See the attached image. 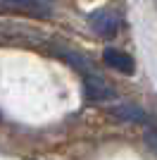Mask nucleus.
<instances>
[{
  "instance_id": "obj_1",
  "label": "nucleus",
  "mask_w": 157,
  "mask_h": 160,
  "mask_svg": "<svg viewBox=\"0 0 157 160\" xmlns=\"http://www.w3.org/2000/svg\"><path fill=\"white\" fill-rule=\"evenodd\" d=\"M88 24H91V29L98 33V36L112 38L119 29V17L112 12L110 7H100V10H95V12L88 17Z\"/></svg>"
},
{
  "instance_id": "obj_2",
  "label": "nucleus",
  "mask_w": 157,
  "mask_h": 160,
  "mask_svg": "<svg viewBox=\"0 0 157 160\" xmlns=\"http://www.w3.org/2000/svg\"><path fill=\"white\" fill-rule=\"evenodd\" d=\"M83 96L86 100H91V103H100V100H112L114 98V91L107 86V81L100 77V74H86L83 77Z\"/></svg>"
},
{
  "instance_id": "obj_3",
  "label": "nucleus",
  "mask_w": 157,
  "mask_h": 160,
  "mask_svg": "<svg viewBox=\"0 0 157 160\" xmlns=\"http://www.w3.org/2000/svg\"><path fill=\"white\" fill-rule=\"evenodd\" d=\"M102 60L107 62L112 69H117V72H121V74H133V72H136V62H133V58H131L129 53H124V50L107 48V50L102 53Z\"/></svg>"
},
{
  "instance_id": "obj_4",
  "label": "nucleus",
  "mask_w": 157,
  "mask_h": 160,
  "mask_svg": "<svg viewBox=\"0 0 157 160\" xmlns=\"http://www.w3.org/2000/svg\"><path fill=\"white\" fill-rule=\"evenodd\" d=\"M114 117H119V120H126V122H138V124H143L145 120H148V115L140 110L138 105H131V103H121V105L112 108L110 110Z\"/></svg>"
},
{
  "instance_id": "obj_5",
  "label": "nucleus",
  "mask_w": 157,
  "mask_h": 160,
  "mask_svg": "<svg viewBox=\"0 0 157 160\" xmlns=\"http://www.w3.org/2000/svg\"><path fill=\"white\" fill-rule=\"evenodd\" d=\"M55 55H59L62 60H67L72 67H76L78 72L83 74H93V69H91V62L86 60L83 55H78V53H74V50H67V48H55Z\"/></svg>"
},
{
  "instance_id": "obj_6",
  "label": "nucleus",
  "mask_w": 157,
  "mask_h": 160,
  "mask_svg": "<svg viewBox=\"0 0 157 160\" xmlns=\"http://www.w3.org/2000/svg\"><path fill=\"white\" fill-rule=\"evenodd\" d=\"M2 2L12 5V7H19V10H26V12H33L38 17L48 14V2H43V0H2Z\"/></svg>"
},
{
  "instance_id": "obj_7",
  "label": "nucleus",
  "mask_w": 157,
  "mask_h": 160,
  "mask_svg": "<svg viewBox=\"0 0 157 160\" xmlns=\"http://www.w3.org/2000/svg\"><path fill=\"white\" fill-rule=\"evenodd\" d=\"M145 141H148V146L152 151H157V129H148L145 132Z\"/></svg>"
},
{
  "instance_id": "obj_8",
  "label": "nucleus",
  "mask_w": 157,
  "mask_h": 160,
  "mask_svg": "<svg viewBox=\"0 0 157 160\" xmlns=\"http://www.w3.org/2000/svg\"><path fill=\"white\" fill-rule=\"evenodd\" d=\"M43 2H48V5H50V2H52V0H43Z\"/></svg>"
}]
</instances>
